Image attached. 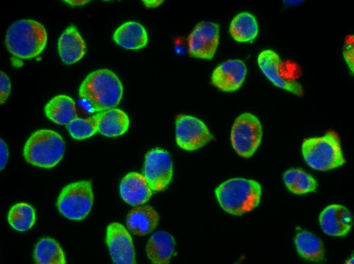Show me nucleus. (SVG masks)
I'll list each match as a JSON object with an SVG mask.
<instances>
[{
  "label": "nucleus",
  "mask_w": 354,
  "mask_h": 264,
  "mask_svg": "<svg viewBox=\"0 0 354 264\" xmlns=\"http://www.w3.org/2000/svg\"><path fill=\"white\" fill-rule=\"evenodd\" d=\"M353 36L347 35L344 41L343 56L350 71L354 72V43Z\"/></svg>",
  "instance_id": "28"
},
{
  "label": "nucleus",
  "mask_w": 354,
  "mask_h": 264,
  "mask_svg": "<svg viewBox=\"0 0 354 264\" xmlns=\"http://www.w3.org/2000/svg\"><path fill=\"white\" fill-rule=\"evenodd\" d=\"M44 113L48 119L60 125H67L78 117L74 100L65 94L57 95L52 98L46 104Z\"/></svg>",
  "instance_id": "20"
},
{
  "label": "nucleus",
  "mask_w": 354,
  "mask_h": 264,
  "mask_svg": "<svg viewBox=\"0 0 354 264\" xmlns=\"http://www.w3.org/2000/svg\"><path fill=\"white\" fill-rule=\"evenodd\" d=\"M294 243L299 255L306 260L319 262L323 260L324 255L322 241L315 235L308 232L298 233Z\"/></svg>",
  "instance_id": "23"
},
{
  "label": "nucleus",
  "mask_w": 354,
  "mask_h": 264,
  "mask_svg": "<svg viewBox=\"0 0 354 264\" xmlns=\"http://www.w3.org/2000/svg\"><path fill=\"white\" fill-rule=\"evenodd\" d=\"M322 231L332 236H344L352 225V215L345 207L333 204L324 208L319 216Z\"/></svg>",
  "instance_id": "14"
},
{
  "label": "nucleus",
  "mask_w": 354,
  "mask_h": 264,
  "mask_svg": "<svg viewBox=\"0 0 354 264\" xmlns=\"http://www.w3.org/2000/svg\"><path fill=\"white\" fill-rule=\"evenodd\" d=\"M229 31L231 37L236 41L241 43L251 42L258 35L257 20L249 13H240L231 21Z\"/></svg>",
  "instance_id": "22"
},
{
  "label": "nucleus",
  "mask_w": 354,
  "mask_h": 264,
  "mask_svg": "<svg viewBox=\"0 0 354 264\" xmlns=\"http://www.w3.org/2000/svg\"><path fill=\"white\" fill-rule=\"evenodd\" d=\"M175 241L168 233L158 231L154 233L147 242L146 252L153 263L167 264L174 251Z\"/></svg>",
  "instance_id": "19"
},
{
  "label": "nucleus",
  "mask_w": 354,
  "mask_h": 264,
  "mask_svg": "<svg viewBox=\"0 0 354 264\" xmlns=\"http://www.w3.org/2000/svg\"><path fill=\"white\" fill-rule=\"evenodd\" d=\"M57 49L62 61L67 64L80 60L86 51L85 42L75 25L68 26L60 36Z\"/></svg>",
  "instance_id": "16"
},
{
  "label": "nucleus",
  "mask_w": 354,
  "mask_h": 264,
  "mask_svg": "<svg viewBox=\"0 0 354 264\" xmlns=\"http://www.w3.org/2000/svg\"><path fill=\"white\" fill-rule=\"evenodd\" d=\"M215 193L220 205L226 212L241 215L258 206L261 186L255 180L237 178L221 183Z\"/></svg>",
  "instance_id": "3"
},
{
  "label": "nucleus",
  "mask_w": 354,
  "mask_h": 264,
  "mask_svg": "<svg viewBox=\"0 0 354 264\" xmlns=\"http://www.w3.org/2000/svg\"><path fill=\"white\" fill-rule=\"evenodd\" d=\"M283 179L287 188L296 194L314 192L317 186L316 179L301 169L292 168L287 170Z\"/></svg>",
  "instance_id": "25"
},
{
  "label": "nucleus",
  "mask_w": 354,
  "mask_h": 264,
  "mask_svg": "<svg viewBox=\"0 0 354 264\" xmlns=\"http://www.w3.org/2000/svg\"><path fill=\"white\" fill-rule=\"evenodd\" d=\"M36 219L34 208L29 204L19 203L13 206L8 214L9 224L18 231L29 229L34 225Z\"/></svg>",
  "instance_id": "26"
},
{
  "label": "nucleus",
  "mask_w": 354,
  "mask_h": 264,
  "mask_svg": "<svg viewBox=\"0 0 354 264\" xmlns=\"http://www.w3.org/2000/svg\"><path fill=\"white\" fill-rule=\"evenodd\" d=\"M214 137L200 119L183 114L175 119V140L178 145L187 151L198 149L213 140Z\"/></svg>",
  "instance_id": "9"
},
{
  "label": "nucleus",
  "mask_w": 354,
  "mask_h": 264,
  "mask_svg": "<svg viewBox=\"0 0 354 264\" xmlns=\"http://www.w3.org/2000/svg\"><path fill=\"white\" fill-rule=\"evenodd\" d=\"M144 5L148 8H155L160 6L163 1H142Z\"/></svg>",
  "instance_id": "31"
},
{
  "label": "nucleus",
  "mask_w": 354,
  "mask_h": 264,
  "mask_svg": "<svg viewBox=\"0 0 354 264\" xmlns=\"http://www.w3.org/2000/svg\"><path fill=\"white\" fill-rule=\"evenodd\" d=\"M93 202L91 182L82 180L65 186L58 195L56 205L60 213L67 218L81 220L89 214Z\"/></svg>",
  "instance_id": "6"
},
{
  "label": "nucleus",
  "mask_w": 354,
  "mask_h": 264,
  "mask_svg": "<svg viewBox=\"0 0 354 264\" xmlns=\"http://www.w3.org/2000/svg\"><path fill=\"white\" fill-rule=\"evenodd\" d=\"M0 166L1 171L5 167L9 157L8 146L2 139H1L0 141Z\"/></svg>",
  "instance_id": "30"
},
{
  "label": "nucleus",
  "mask_w": 354,
  "mask_h": 264,
  "mask_svg": "<svg viewBox=\"0 0 354 264\" xmlns=\"http://www.w3.org/2000/svg\"><path fill=\"white\" fill-rule=\"evenodd\" d=\"M47 38L46 30L41 23L33 19H22L9 27L5 43L8 51L14 56L31 59L43 52Z\"/></svg>",
  "instance_id": "2"
},
{
  "label": "nucleus",
  "mask_w": 354,
  "mask_h": 264,
  "mask_svg": "<svg viewBox=\"0 0 354 264\" xmlns=\"http://www.w3.org/2000/svg\"><path fill=\"white\" fill-rule=\"evenodd\" d=\"M258 64L266 77L276 86L298 96L304 94L302 85L296 80L298 76L282 68V60L272 50L261 51L257 58Z\"/></svg>",
  "instance_id": "8"
},
{
  "label": "nucleus",
  "mask_w": 354,
  "mask_h": 264,
  "mask_svg": "<svg viewBox=\"0 0 354 264\" xmlns=\"http://www.w3.org/2000/svg\"><path fill=\"white\" fill-rule=\"evenodd\" d=\"M346 263H353V256L349 258L346 261Z\"/></svg>",
  "instance_id": "33"
},
{
  "label": "nucleus",
  "mask_w": 354,
  "mask_h": 264,
  "mask_svg": "<svg viewBox=\"0 0 354 264\" xmlns=\"http://www.w3.org/2000/svg\"><path fill=\"white\" fill-rule=\"evenodd\" d=\"M98 114L86 118L77 117L66 125L71 136L77 140L88 138L98 132Z\"/></svg>",
  "instance_id": "27"
},
{
  "label": "nucleus",
  "mask_w": 354,
  "mask_h": 264,
  "mask_svg": "<svg viewBox=\"0 0 354 264\" xmlns=\"http://www.w3.org/2000/svg\"><path fill=\"white\" fill-rule=\"evenodd\" d=\"M65 2H67L68 4L72 5H81L83 4H84L88 2V1H65Z\"/></svg>",
  "instance_id": "32"
},
{
  "label": "nucleus",
  "mask_w": 354,
  "mask_h": 264,
  "mask_svg": "<svg viewBox=\"0 0 354 264\" xmlns=\"http://www.w3.org/2000/svg\"><path fill=\"white\" fill-rule=\"evenodd\" d=\"M302 153L306 163L316 170L328 171L342 166L346 162L339 135L332 129L321 137L305 139Z\"/></svg>",
  "instance_id": "5"
},
{
  "label": "nucleus",
  "mask_w": 354,
  "mask_h": 264,
  "mask_svg": "<svg viewBox=\"0 0 354 264\" xmlns=\"http://www.w3.org/2000/svg\"><path fill=\"white\" fill-rule=\"evenodd\" d=\"M112 38L120 46L132 50L144 48L149 41L144 27L135 21H127L122 24L115 30Z\"/></svg>",
  "instance_id": "18"
},
{
  "label": "nucleus",
  "mask_w": 354,
  "mask_h": 264,
  "mask_svg": "<svg viewBox=\"0 0 354 264\" xmlns=\"http://www.w3.org/2000/svg\"><path fill=\"white\" fill-rule=\"evenodd\" d=\"M219 42V24L200 22L188 36V53L192 57L211 60L215 54Z\"/></svg>",
  "instance_id": "11"
},
{
  "label": "nucleus",
  "mask_w": 354,
  "mask_h": 264,
  "mask_svg": "<svg viewBox=\"0 0 354 264\" xmlns=\"http://www.w3.org/2000/svg\"><path fill=\"white\" fill-rule=\"evenodd\" d=\"M262 128L257 117L244 113L235 120L232 126L230 140L235 152L244 158L251 157L260 146Z\"/></svg>",
  "instance_id": "7"
},
{
  "label": "nucleus",
  "mask_w": 354,
  "mask_h": 264,
  "mask_svg": "<svg viewBox=\"0 0 354 264\" xmlns=\"http://www.w3.org/2000/svg\"><path fill=\"white\" fill-rule=\"evenodd\" d=\"M0 73V103L4 104L10 94L11 84L9 77L3 71Z\"/></svg>",
  "instance_id": "29"
},
{
  "label": "nucleus",
  "mask_w": 354,
  "mask_h": 264,
  "mask_svg": "<svg viewBox=\"0 0 354 264\" xmlns=\"http://www.w3.org/2000/svg\"><path fill=\"white\" fill-rule=\"evenodd\" d=\"M106 243L114 263H135V253L131 236L122 224L113 222L108 225Z\"/></svg>",
  "instance_id": "12"
},
{
  "label": "nucleus",
  "mask_w": 354,
  "mask_h": 264,
  "mask_svg": "<svg viewBox=\"0 0 354 264\" xmlns=\"http://www.w3.org/2000/svg\"><path fill=\"white\" fill-rule=\"evenodd\" d=\"M152 192L144 176L137 172L128 173L120 185L122 198L133 206L144 204L151 198Z\"/></svg>",
  "instance_id": "15"
},
{
  "label": "nucleus",
  "mask_w": 354,
  "mask_h": 264,
  "mask_svg": "<svg viewBox=\"0 0 354 264\" xmlns=\"http://www.w3.org/2000/svg\"><path fill=\"white\" fill-rule=\"evenodd\" d=\"M97 113L98 132L102 135L115 137L122 135L128 130L129 118L123 110L114 108Z\"/></svg>",
  "instance_id": "21"
},
{
  "label": "nucleus",
  "mask_w": 354,
  "mask_h": 264,
  "mask_svg": "<svg viewBox=\"0 0 354 264\" xmlns=\"http://www.w3.org/2000/svg\"><path fill=\"white\" fill-rule=\"evenodd\" d=\"M247 72V68L243 61L228 60L215 68L212 74L211 83L223 91H235L242 86Z\"/></svg>",
  "instance_id": "13"
},
{
  "label": "nucleus",
  "mask_w": 354,
  "mask_h": 264,
  "mask_svg": "<svg viewBox=\"0 0 354 264\" xmlns=\"http://www.w3.org/2000/svg\"><path fill=\"white\" fill-rule=\"evenodd\" d=\"M160 216L156 210L149 205H139L132 209L127 217L129 230L138 236H144L157 226Z\"/></svg>",
  "instance_id": "17"
},
{
  "label": "nucleus",
  "mask_w": 354,
  "mask_h": 264,
  "mask_svg": "<svg viewBox=\"0 0 354 264\" xmlns=\"http://www.w3.org/2000/svg\"><path fill=\"white\" fill-rule=\"evenodd\" d=\"M34 258L39 264L66 263L63 250L56 241L50 238H43L37 243Z\"/></svg>",
  "instance_id": "24"
},
{
  "label": "nucleus",
  "mask_w": 354,
  "mask_h": 264,
  "mask_svg": "<svg viewBox=\"0 0 354 264\" xmlns=\"http://www.w3.org/2000/svg\"><path fill=\"white\" fill-rule=\"evenodd\" d=\"M172 174V162L168 152L156 148L148 152L143 176L153 191L165 189L171 181Z\"/></svg>",
  "instance_id": "10"
},
{
  "label": "nucleus",
  "mask_w": 354,
  "mask_h": 264,
  "mask_svg": "<svg viewBox=\"0 0 354 264\" xmlns=\"http://www.w3.org/2000/svg\"><path fill=\"white\" fill-rule=\"evenodd\" d=\"M65 148V141L58 133L49 129H40L34 132L27 140L23 155L28 163L51 169L62 160Z\"/></svg>",
  "instance_id": "4"
},
{
  "label": "nucleus",
  "mask_w": 354,
  "mask_h": 264,
  "mask_svg": "<svg viewBox=\"0 0 354 264\" xmlns=\"http://www.w3.org/2000/svg\"><path fill=\"white\" fill-rule=\"evenodd\" d=\"M123 94V86L112 71L103 69L90 73L78 90L79 97L88 104L94 112L116 108Z\"/></svg>",
  "instance_id": "1"
}]
</instances>
